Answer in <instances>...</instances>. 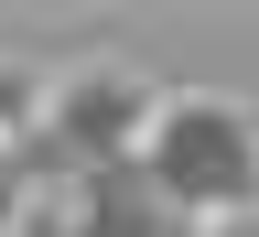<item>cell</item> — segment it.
I'll return each instance as SVG.
<instances>
[{"instance_id": "obj_1", "label": "cell", "mask_w": 259, "mask_h": 237, "mask_svg": "<svg viewBox=\"0 0 259 237\" xmlns=\"http://www.w3.org/2000/svg\"><path fill=\"white\" fill-rule=\"evenodd\" d=\"M141 173H151L173 226L238 216V205H259V129L238 97H162L141 129Z\"/></svg>"}, {"instance_id": "obj_2", "label": "cell", "mask_w": 259, "mask_h": 237, "mask_svg": "<svg viewBox=\"0 0 259 237\" xmlns=\"http://www.w3.org/2000/svg\"><path fill=\"white\" fill-rule=\"evenodd\" d=\"M151 108H162V97L130 76V65H76V76L44 86V140L76 162V173H119V162H141Z\"/></svg>"}, {"instance_id": "obj_3", "label": "cell", "mask_w": 259, "mask_h": 237, "mask_svg": "<svg viewBox=\"0 0 259 237\" xmlns=\"http://www.w3.org/2000/svg\"><path fill=\"white\" fill-rule=\"evenodd\" d=\"M32 140H44V76L0 65V162H22Z\"/></svg>"}]
</instances>
